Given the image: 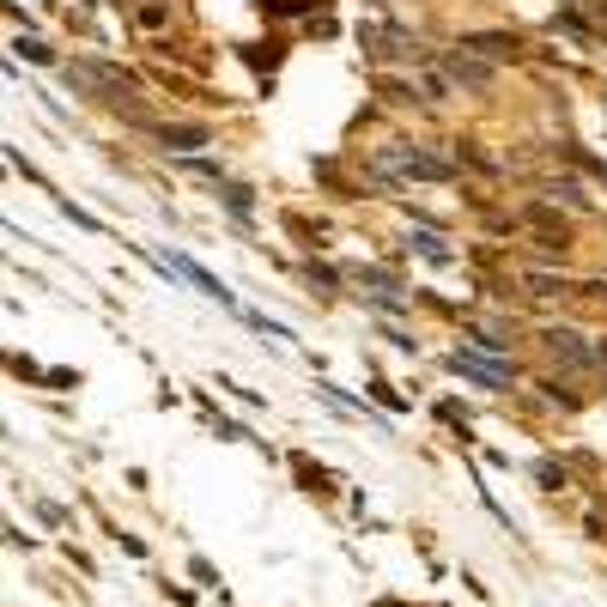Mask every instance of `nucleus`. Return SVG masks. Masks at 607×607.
<instances>
[{"instance_id": "obj_1", "label": "nucleus", "mask_w": 607, "mask_h": 607, "mask_svg": "<svg viewBox=\"0 0 607 607\" xmlns=\"http://www.w3.org/2000/svg\"><path fill=\"white\" fill-rule=\"evenodd\" d=\"M370 171L389 176V183H444L449 159H437L432 146H420V140H389L370 152Z\"/></svg>"}, {"instance_id": "obj_2", "label": "nucleus", "mask_w": 607, "mask_h": 607, "mask_svg": "<svg viewBox=\"0 0 607 607\" xmlns=\"http://www.w3.org/2000/svg\"><path fill=\"white\" fill-rule=\"evenodd\" d=\"M449 370H462V377H474V383H486V389L511 383V370H504V365H492V358H480V353H462V346L449 353Z\"/></svg>"}, {"instance_id": "obj_3", "label": "nucleus", "mask_w": 607, "mask_h": 607, "mask_svg": "<svg viewBox=\"0 0 607 607\" xmlns=\"http://www.w3.org/2000/svg\"><path fill=\"white\" fill-rule=\"evenodd\" d=\"M408 243H413V250H420V255H425V262H449V243H444V238H437V231H413V238H408Z\"/></svg>"}, {"instance_id": "obj_4", "label": "nucleus", "mask_w": 607, "mask_h": 607, "mask_svg": "<svg viewBox=\"0 0 607 607\" xmlns=\"http://www.w3.org/2000/svg\"><path fill=\"white\" fill-rule=\"evenodd\" d=\"M449 67H456V80H468V85H486V67H480V61H462V55H456Z\"/></svg>"}, {"instance_id": "obj_5", "label": "nucleus", "mask_w": 607, "mask_h": 607, "mask_svg": "<svg viewBox=\"0 0 607 607\" xmlns=\"http://www.w3.org/2000/svg\"><path fill=\"white\" fill-rule=\"evenodd\" d=\"M164 140H176V146H201V140H207V128H164Z\"/></svg>"}, {"instance_id": "obj_6", "label": "nucleus", "mask_w": 607, "mask_h": 607, "mask_svg": "<svg viewBox=\"0 0 607 607\" xmlns=\"http://www.w3.org/2000/svg\"><path fill=\"white\" fill-rule=\"evenodd\" d=\"M225 207H231V213H250V188H225Z\"/></svg>"}]
</instances>
